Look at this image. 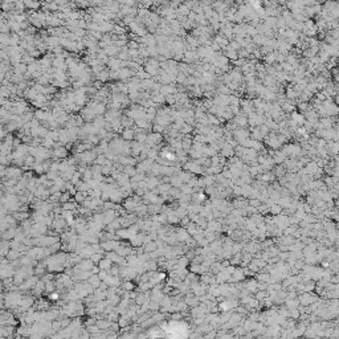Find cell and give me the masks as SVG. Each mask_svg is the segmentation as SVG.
Here are the masks:
<instances>
[{
	"label": "cell",
	"mask_w": 339,
	"mask_h": 339,
	"mask_svg": "<svg viewBox=\"0 0 339 339\" xmlns=\"http://www.w3.org/2000/svg\"><path fill=\"white\" fill-rule=\"evenodd\" d=\"M303 211H305L306 213H311V205L310 204H307V203H303Z\"/></svg>",
	"instance_id": "16"
},
{
	"label": "cell",
	"mask_w": 339,
	"mask_h": 339,
	"mask_svg": "<svg viewBox=\"0 0 339 339\" xmlns=\"http://www.w3.org/2000/svg\"><path fill=\"white\" fill-rule=\"evenodd\" d=\"M220 154H221V156H224V158H229V156L235 155V150H233V147L229 143L225 142L221 146V148H220Z\"/></svg>",
	"instance_id": "4"
},
{
	"label": "cell",
	"mask_w": 339,
	"mask_h": 339,
	"mask_svg": "<svg viewBox=\"0 0 339 339\" xmlns=\"http://www.w3.org/2000/svg\"><path fill=\"white\" fill-rule=\"evenodd\" d=\"M143 245H144V252H148V253H151V252H154L155 249H158L156 241H155V243H154V241H148V243L143 244Z\"/></svg>",
	"instance_id": "9"
},
{
	"label": "cell",
	"mask_w": 339,
	"mask_h": 339,
	"mask_svg": "<svg viewBox=\"0 0 339 339\" xmlns=\"http://www.w3.org/2000/svg\"><path fill=\"white\" fill-rule=\"evenodd\" d=\"M269 280H270V274H269V273L258 272V274H257V281H262V282H268V284H269Z\"/></svg>",
	"instance_id": "10"
},
{
	"label": "cell",
	"mask_w": 339,
	"mask_h": 339,
	"mask_svg": "<svg viewBox=\"0 0 339 339\" xmlns=\"http://www.w3.org/2000/svg\"><path fill=\"white\" fill-rule=\"evenodd\" d=\"M298 102H299V103L297 105V106H298V109L301 110V111H303V113H305L307 109H310V105L307 103V102H301V101H298Z\"/></svg>",
	"instance_id": "14"
},
{
	"label": "cell",
	"mask_w": 339,
	"mask_h": 339,
	"mask_svg": "<svg viewBox=\"0 0 339 339\" xmlns=\"http://www.w3.org/2000/svg\"><path fill=\"white\" fill-rule=\"evenodd\" d=\"M243 285H244V288L248 290L250 294H254L258 290L257 289V280L256 281H254V280H249V281H246V282H244Z\"/></svg>",
	"instance_id": "5"
},
{
	"label": "cell",
	"mask_w": 339,
	"mask_h": 339,
	"mask_svg": "<svg viewBox=\"0 0 339 339\" xmlns=\"http://www.w3.org/2000/svg\"><path fill=\"white\" fill-rule=\"evenodd\" d=\"M244 278H245V274H244L243 268H235V270H233L231 278H229V282H232V284H235V282H243Z\"/></svg>",
	"instance_id": "2"
},
{
	"label": "cell",
	"mask_w": 339,
	"mask_h": 339,
	"mask_svg": "<svg viewBox=\"0 0 339 339\" xmlns=\"http://www.w3.org/2000/svg\"><path fill=\"white\" fill-rule=\"evenodd\" d=\"M174 233H175V236H176V240L179 241V243H180V241L184 243L188 237H191L190 233L187 232V229H186V228H183V227L179 228V229H174Z\"/></svg>",
	"instance_id": "3"
},
{
	"label": "cell",
	"mask_w": 339,
	"mask_h": 339,
	"mask_svg": "<svg viewBox=\"0 0 339 339\" xmlns=\"http://www.w3.org/2000/svg\"><path fill=\"white\" fill-rule=\"evenodd\" d=\"M49 297H50V299H54V301H56V299H59V294H57V293H52Z\"/></svg>",
	"instance_id": "21"
},
{
	"label": "cell",
	"mask_w": 339,
	"mask_h": 339,
	"mask_svg": "<svg viewBox=\"0 0 339 339\" xmlns=\"http://www.w3.org/2000/svg\"><path fill=\"white\" fill-rule=\"evenodd\" d=\"M143 302H144V297L143 296H139L138 298H136V303H138V305H142Z\"/></svg>",
	"instance_id": "20"
},
{
	"label": "cell",
	"mask_w": 339,
	"mask_h": 339,
	"mask_svg": "<svg viewBox=\"0 0 339 339\" xmlns=\"http://www.w3.org/2000/svg\"><path fill=\"white\" fill-rule=\"evenodd\" d=\"M125 289H129V290L133 289V285H131L130 282H129V284H125Z\"/></svg>",
	"instance_id": "22"
},
{
	"label": "cell",
	"mask_w": 339,
	"mask_h": 339,
	"mask_svg": "<svg viewBox=\"0 0 339 339\" xmlns=\"http://www.w3.org/2000/svg\"><path fill=\"white\" fill-rule=\"evenodd\" d=\"M90 282L93 284V285H94V288H95V286H98V284H99V280L97 278V277H93V278L90 280Z\"/></svg>",
	"instance_id": "19"
},
{
	"label": "cell",
	"mask_w": 339,
	"mask_h": 339,
	"mask_svg": "<svg viewBox=\"0 0 339 339\" xmlns=\"http://www.w3.org/2000/svg\"><path fill=\"white\" fill-rule=\"evenodd\" d=\"M298 299H299V305H303V306H307V305H311L313 302L318 301L319 299V296L317 293H313V292H303L301 294H298Z\"/></svg>",
	"instance_id": "1"
},
{
	"label": "cell",
	"mask_w": 339,
	"mask_h": 339,
	"mask_svg": "<svg viewBox=\"0 0 339 339\" xmlns=\"http://www.w3.org/2000/svg\"><path fill=\"white\" fill-rule=\"evenodd\" d=\"M136 139H138L139 143H142V142H144V140L147 139V136L144 135V134H139V135H136Z\"/></svg>",
	"instance_id": "17"
},
{
	"label": "cell",
	"mask_w": 339,
	"mask_h": 339,
	"mask_svg": "<svg viewBox=\"0 0 339 339\" xmlns=\"http://www.w3.org/2000/svg\"><path fill=\"white\" fill-rule=\"evenodd\" d=\"M204 182H205V187L213 186L215 184V175H204Z\"/></svg>",
	"instance_id": "12"
},
{
	"label": "cell",
	"mask_w": 339,
	"mask_h": 339,
	"mask_svg": "<svg viewBox=\"0 0 339 339\" xmlns=\"http://www.w3.org/2000/svg\"><path fill=\"white\" fill-rule=\"evenodd\" d=\"M133 136H134L133 130H125V133H123V138H125V139H131Z\"/></svg>",
	"instance_id": "15"
},
{
	"label": "cell",
	"mask_w": 339,
	"mask_h": 339,
	"mask_svg": "<svg viewBox=\"0 0 339 339\" xmlns=\"http://www.w3.org/2000/svg\"><path fill=\"white\" fill-rule=\"evenodd\" d=\"M110 265H111V261H110V260H102V261L99 262V266H101V269L102 270L110 269Z\"/></svg>",
	"instance_id": "13"
},
{
	"label": "cell",
	"mask_w": 339,
	"mask_h": 339,
	"mask_svg": "<svg viewBox=\"0 0 339 339\" xmlns=\"http://www.w3.org/2000/svg\"><path fill=\"white\" fill-rule=\"evenodd\" d=\"M299 315H301V313H299V310L297 309V307H293V309H289V318L298 321V319H299Z\"/></svg>",
	"instance_id": "11"
},
{
	"label": "cell",
	"mask_w": 339,
	"mask_h": 339,
	"mask_svg": "<svg viewBox=\"0 0 339 339\" xmlns=\"http://www.w3.org/2000/svg\"><path fill=\"white\" fill-rule=\"evenodd\" d=\"M268 296H269V294H268L266 290H257V292L254 293V298H256L258 302L264 301V299H265Z\"/></svg>",
	"instance_id": "8"
},
{
	"label": "cell",
	"mask_w": 339,
	"mask_h": 339,
	"mask_svg": "<svg viewBox=\"0 0 339 339\" xmlns=\"http://www.w3.org/2000/svg\"><path fill=\"white\" fill-rule=\"evenodd\" d=\"M174 213H175V216H176L178 219H183L184 216H187V215H188L187 208H183V207H178V208H175L174 209Z\"/></svg>",
	"instance_id": "6"
},
{
	"label": "cell",
	"mask_w": 339,
	"mask_h": 339,
	"mask_svg": "<svg viewBox=\"0 0 339 339\" xmlns=\"http://www.w3.org/2000/svg\"><path fill=\"white\" fill-rule=\"evenodd\" d=\"M126 175H135V170L133 168V167H129V168H126Z\"/></svg>",
	"instance_id": "18"
},
{
	"label": "cell",
	"mask_w": 339,
	"mask_h": 339,
	"mask_svg": "<svg viewBox=\"0 0 339 339\" xmlns=\"http://www.w3.org/2000/svg\"><path fill=\"white\" fill-rule=\"evenodd\" d=\"M269 212L273 215V216H277V215L282 213V207H280L277 203H274L273 205H270V207H269Z\"/></svg>",
	"instance_id": "7"
}]
</instances>
